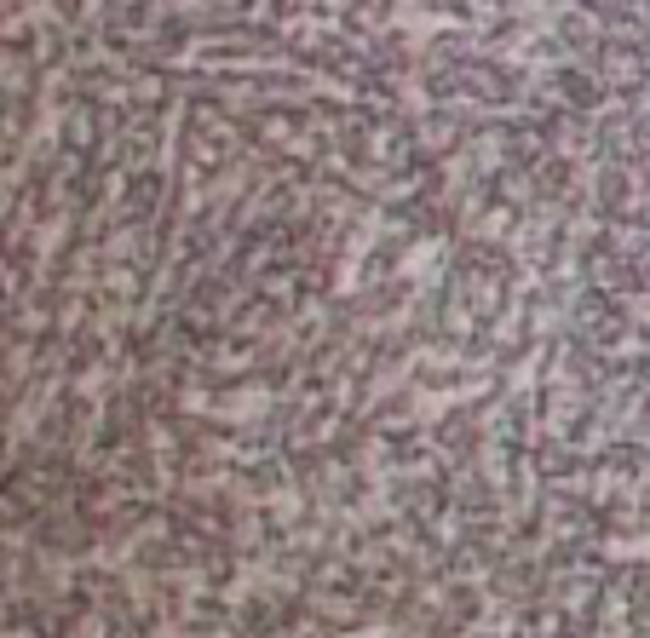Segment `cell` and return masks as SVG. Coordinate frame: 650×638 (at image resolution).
Wrapping results in <instances>:
<instances>
[{"label": "cell", "instance_id": "cell-1", "mask_svg": "<svg viewBox=\"0 0 650 638\" xmlns=\"http://www.w3.org/2000/svg\"><path fill=\"white\" fill-rule=\"evenodd\" d=\"M259 403H265V391H248V397H225V403H219V414H225V420H248Z\"/></svg>", "mask_w": 650, "mask_h": 638}, {"label": "cell", "instance_id": "cell-2", "mask_svg": "<svg viewBox=\"0 0 650 638\" xmlns=\"http://www.w3.org/2000/svg\"><path fill=\"white\" fill-rule=\"evenodd\" d=\"M616 558H639V564H650V541H616Z\"/></svg>", "mask_w": 650, "mask_h": 638}]
</instances>
